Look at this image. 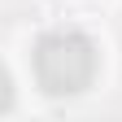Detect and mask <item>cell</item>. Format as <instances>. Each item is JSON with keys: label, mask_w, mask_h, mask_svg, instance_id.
I'll return each mask as SVG.
<instances>
[{"label": "cell", "mask_w": 122, "mask_h": 122, "mask_svg": "<svg viewBox=\"0 0 122 122\" xmlns=\"http://www.w3.org/2000/svg\"><path fill=\"white\" fill-rule=\"evenodd\" d=\"M13 109V79H9V70L0 66V113H9Z\"/></svg>", "instance_id": "2"}, {"label": "cell", "mask_w": 122, "mask_h": 122, "mask_svg": "<svg viewBox=\"0 0 122 122\" xmlns=\"http://www.w3.org/2000/svg\"><path fill=\"white\" fill-rule=\"evenodd\" d=\"M96 70H100V52H96V39L83 35L74 26H57V30H44L30 48V74H35L39 92L48 96H79L96 83Z\"/></svg>", "instance_id": "1"}]
</instances>
